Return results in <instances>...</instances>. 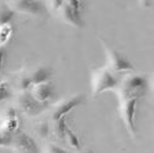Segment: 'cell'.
I'll list each match as a JSON object with an SVG mask.
<instances>
[{
    "mask_svg": "<svg viewBox=\"0 0 154 153\" xmlns=\"http://www.w3.org/2000/svg\"><path fill=\"white\" fill-rule=\"evenodd\" d=\"M29 75H30V79H32L33 87H34V86H38V84L50 82L49 79L51 78V69L48 67H39L30 72Z\"/></svg>",
    "mask_w": 154,
    "mask_h": 153,
    "instance_id": "cell-12",
    "label": "cell"
},
{
    "mask_svg": "<svg viewBox=\"0 0 154 153\" xmlns=\"http://www.w3.org/2000/svg\"><path fill=\"white\" fill-rule=\"evenodd\" d=\"M38 132H39V134L42 137H47L48 133H49V126H48V123L42 122V123L39 124V127H38Z\"/></svg>",
    "mask_w": 154,
    "mask_h": 153,
    "instance_id": "cell-20",
    "label": "cell"
},
{
    "mask_svg": "<svg viewBox=\"0 0 154 153\" xmlns=\"http://www.w3.org/2000/svg\"><path fill=\"white\" fill-rule=\"evenodd\" d=\"M30 93L39 102L48 103L50 99L55 95V87H54V84L51 82L42 83V84H38V86H34L30 89Z\"/></svg>",
    "mask_w": 154,
    "mask_h": 153,
    "instance_id": "cell-10",
    "label": "cell"
},
{
    "mask_svg": "<svg viewBox=\"0 0 154 153\" xmlns=\"http://www.w3.org/2000/svg\"><path fill=\"white\" fill-rule=\"evenodd\" d=\"M47 153H69V152H66L61 147L57 146V144L50 143V144H48V147H47Z\"/></svg>",
    "mask_w": 154,
    "mask_h": 153,
    "instance_id": "cell-19",
    "label": "cell"
},
{
    "mask_svg": "<svg viewBox=\"0 0 154 153\" xmlns=\"http://www.w3.org/2000/svg\"><path fill=\"white\" fill-rule=\"evenodd\" d=\"M15 13L9 5H0V25L10 24V20L15 17Z\"/></svg>",
    "mask_w": 154,
    "mask_h": 153,
    "instance_id": "cell-13",
    "label": "cell"
},
{
    "mask_svg": "<svg viewBox=\"0 0 154 153\" xmlns=\"http://www.w3.org/2000/svg\"><path fill=\"white\" fill-rule=\"evenodd\" d=\"M80 9H82L80 2L68 0V2H63V5H61L58 14L65 24L72 25L74 28H83L84 21L82 18Z\"/></svg>",
    "mask_w": 154,
    "mask_h": 153,
    "instance_id": "cell-5",
    "label": "cell"
},
{
    "mask_svg": "<svg viewBox=\"0 0 154 153\" xmlns=\"http://www.w3.org/2000/svg\"><path fill=\"white\" fill-rule=\"evenodd\" d=\"M119 101V116L125 126V129L129 134L133 137L137 136V127H135V112H137V104L139 102L138 98H125V99H118Z\"/></svg>",
    "mask_w": 154,
    "mask_h": 153,
    "instance_id": "cell-4",
    "label": "cell"
},
{
    "mask_svg": "<svg viewBox=\"0 0 154 153\" xmlns=\"http://www.w3.org/2000/svg\"><path fill=\"white\" fill-rule=\"evenodd\" d=\"M84 101H85V97H84V94H82V93L75 94L68 99L60 101L59 103H57L54 105V108L51 111V119L54 122H57L60 118L65 117L66 114L72 109H74L76 105H80L82 103H84Z\"/></svg>",
    "mask_w": 154,
    "mask_h": 153,
    "instance_id": "cell-7",
    "label": "cell"
},
{
    "mask_svg": "<svg viewBox=\"0 0 154 153\" xmlns=\"http://www.w3.org/2000/svg\"><path fill=\"white\" fill-rule=\"evenodd\" d=\"M149 88H150V92H152V95L154 97V74L152 75V78L149 80Z\"/></svg>",
    "mask_w": 154,
    "mask_h": 153,
    "instance_id": "cell-22",
    "label": "cell"
},
{
    "mask_svg": "<svg viewBox=\"0 0 154 153\" xmlns=\"http://www.w3.org/2000/svg\"><path fill=\"white\" fill-rule=\"evenodd\" d=\"M18 126H19V118L17 116V113H15L14 109H9L5 114L0 128L10 134H15L18 132Z\"/></svg>",
    "mask_w": 154,
    "mask_h": 153,
    "instance_id": "cell-11",
    "label": "cell"
},
{
    "mask_svg": "<svg viewBox=\"0 0 154 153\" xmlns=\"http://www.w3.org/2000/svg\"><path fill=\"white\" fill-rule=\"evenodd\" d=\"M66 139L69 146L75 148V149H80V141H79V137L76 136L73 129H70L69 127H66Z\"/></svg>",
    "mask_w": 154,
    "mask_h": 153,
    "instance_id": "cell-16",
    "label": "cell"
},
{
    "mask_svg": "<svg viewBox=\"0 0 154 153\" xmlns=\"http://www.w3.org/2000/svg\"><path fill=\"white\" fill-rule=\"evenodd\" d=\"M13 33H14V28L11 24L0 25V47L3 48L4 45H6V43L13 36Z\"/></svg>",
    "mask_w": 154,
    "mask_h": 153,
    "instance_id": "cell-14",
    "label": "cell"
},
{
    "mask_svg": "<svg viewBox=\"0 0 154 153\" xmlns=\"http://www.w3.org/2000/svg\"><path fill=\"white\" fill-rule=\"evenodd\" d=\"M13 136L14 134L8 133L0 128V147H6V146L10 147L11 141H13Z\"/></svg>",
    "mask_w": 154,
    "mask_h": 153,
    "instance_id": "cell-18",
    "label": "cell"
},
{
    "mask_svg": "<svg viewBox=\"0 0 154 153\" xmlns=\"http://www.w3.org/2000/svg\"><path fill=\"white\" fill-rule=\"evenodd\" d=\"M100 43L103 44V48L105 52V59H106V67L114 73H123V72H133L134 65L123 55L118 50L112 48L109 44H106L102 38Z\"/></svg>",
    "mask_w": 154,
    "mask_h": 153,
    "instance_id": "cell-3",
    "label": "cell"
},
{
    "mask_svg": "<svg viewBox=\"0 0 154 153\" xmlns=\"http://www.w3.org/2000/svg\"><path fill=\"white\" fill-rule=\"evenodd\" d=\"M11 87L9 86V83L0 80V102L5 101V99L11 97Z\"/></svg>",
    "mask_w": 154,
    "mask_h": 153,
    "instance_id": "cell-17",
    "label": "cell"
},
{
    "mask_svg": "<svg viewBox=\"0 0 154 153\" xmlns=\"http://www.w3.org/2000/svg\"><path fill=\"white\" fill-rule=\"evenodd\" d=\"M4 58H5V52L4 49L0 47V72L3 70V65H4Z\"/></svg>",
    "mask_w": 154,
    "mask_h": 153,
    "instance_id": "cell-21",
    "label": "cell"
},
{
    "mask_svg": "<svg viewBox=\"0 0 154 153\" xmlns=\"http://www.w3.org/2000/svg\"><path fill=\"white\" fill-rule=\"evenodd\" d=\"M15 13L32 14V15H43L45 8L40 2H33V0H11L6 3Z\"/></svg>",
    "mask_w": 154,
    "mask_h": 153,
    "instance_id": "cell-9",
    "label": "cell"
},
{
    "mask_svg": "<svg viewBox=\"0 0 154 153\" xmlns=\"http://www.w3.org/2000/svg\"><path fill=\"white\" fill-rule=\"evenodd\" d=\"M49 103H42L30 92H21L18 97V107L28 117H35L48 108Z\"/></svg>",
    "mask_w": 154,
    "mask_h": 153,
    "instance_id": "cell-6",
    "label": "cell"
},
{
    "mask_svg": "<svg viewBox=\"0 0 154 153\" xmlns=\"http://www.w3.org/2000/svg\"><path fill=\"white\" fill-rule=\"evenodd\" d=\"M149 86V82L142 74H125L120 78V83L114 92L118 99L138 98L140 99Z\"/></svg>",
    "mask_w": 154,
    "mask_h": 153,
    "instance_id": "cell-1",
    "label": "cell"
},
{
    "mask_svg": "<svg viewBox=\"0 0 154 153\" xmlns=\"http://www.w3.org/2000/svg\"><path fill=\"white\" fill-rule=\"evenodd\" d=\"M79 153H93L91 151H89V149H85V151H80Z\"/></svg>",
    "mask_w": 154,
    "mask_h": 153,
    "instance_id": "cell-23",
    "label": "cell"
},
{
    "mask_svg": "<svg viewBox=\"0 0 154 153\" xmlns=\"http://www.w3.org/2000/svg\"><path fill=\"white\" fill-rule=\"evenodd\" d=\"M10 147L19 153H40V148L34 138L21 131H18L13 136Z\"/></svg>",
    "mask_w": 154,
    "mask_h": 153,
    "instance_id": "cell-8",
    "label": "cell"
},
{
    "mask_svg": "<svg viewBox=\"0 0 154 153\" xmlns=\"http://www.w3.org/2000/svg\"><path fill=\"white\" fill-rule=\"evenodd\" d=\"M91 93L93 97H98L106 90H115L118 88L120 78L115 75L106 65L102 68H97L91 72Z\"/></svg>",
    "mask_w": 154,
    "mask_h": 153,
    "instance_id": "cell-2",
    "label": "cell"
},
{
    "mask_svg": "<svg viewBox=\"0 0 154 153\" xmlns=\"http://www.w3.org/2000/svg\"><path fill=\"white\" fill-rule=\"evenodd\" d=\"M66 127L68 126H65V117L54 122V131H55V136L58 137V139L63 141L64 138H66Z\"/></svg>",
    "mask_w": 154,
    "mask_h": 153,
    "instance_id": "cell-15",
    "label": "cell"
}]
</instances>
